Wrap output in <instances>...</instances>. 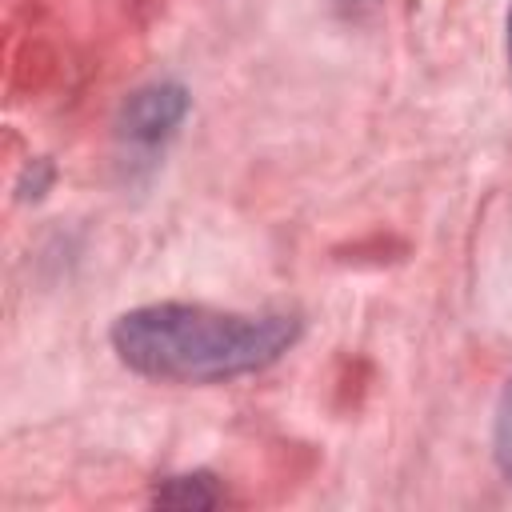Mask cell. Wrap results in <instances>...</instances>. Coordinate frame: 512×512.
Returning <instances> with one entry per match:
<instances>
[{
	"mask_svg": "<svg viewBox=\"0 0 512 512\" xmlns=\"http://www.w3.org/2000/svg\"><path fill=\"white\" fill-rule=\"evenodd\" d=\"M300 336L288 312H224L208 304H144L112 324L116 356L172 384H216L276 364Z\"/></svg>",
	"mask_w": 512,
	"mask_h": 512,
	"instance_id": "obj_1",
	"label": "cell"
},
{
	"mask_svg": "<svg viewBox=\"0 0 512 512\" xmlns=\"http://www.w3.org/2000/svg\"><path fill=\"white\" fill-rule=\"evenodd\" d=\"M184 112H188V92L180 84H156V88L136 92L124 104V132L132 140L156 144L184 120Z\"/></svg>",
	"mask_w": 512,
	"mask_h": 512,
	"instance_id": "obj_2",
	"label": "cell"
},
{
	"mask_svg": "<svg viewBox=\"0 0 512 512\" xmlns=\"http://www.w3.org/2000/svg\"><path fill=\"white\" fill-rule=\"evenodd\" d=\"M492 452H496V464L504 472V480L512 484V376L500 392V404H496V424H492Z\"/></svg>",
	"mask_w": 512,
	"mask_h": 512,
	"instance_id": "obj_3",
	"label": "cell"
},
{
	"mask_svg": "<svg viewBox=\"0 0 512 512\" xmlns=\"http://www.w3.org/2000/svg\"><path fill=\"white\" fill-rule=\"evenodd\" d=\"M208 484V476H172L160 492H156V500L160 504H192V508H208V504H216L220 496L212 492V488H204Z\"/></svg>",
	"mask_w": 512,
	"mask_h": 512,
	"instance_id": "obj_4",
	"label": "cell"
},
{
	"mask_svg": "<svg viewBox=\"0 0 512 512\" xmlns=\"http://www.w3.org/2000/svg\"><path fill=\"white\" fill-rule=\"evenodd\" d=\"M508 68H512V8H508Z\"/></svg>",
	"mask_w": 512,
	"mask_h": 512,
	"instance_id": "obj_5",
	"label": "cell"
}]
</instances>
